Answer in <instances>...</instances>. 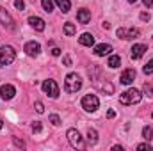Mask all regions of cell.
<instances>
[{"mask_svg":"<svg viewBox=\"0 0 153 151\" xmlns=\"http://www.w3.org/2000/svg\"><path fill=\"white\" fill-rule=\"evenodd\" d=\"M55 2H57V5H59V9L62 13H68L71 9V2L70 0H55Z\"/></svg>","mask_w":153,"mask_h":151,"instance_id":"obj_18","label":"cell"},{"mask_svg":"<svg viewBox=\"0 0 153 151\" xmlns=\"http://www.w3.org/2000/svg\"><path fill=\"white\" fill-rule=\"evenodd\" d=\"M14 94H16V89H14L11 84H4V85L0 87V96H2V100H11V98H14Z\"/></svg>","mask_w":153,"mask_h":151,"instance_id":"obj_9","label":"cell"},{"mask_svg":"<svg viewBox=\"0 0 153 151\" xmlns=\"http://www.w3.org/2000/svg\"><path fill=\"white\" fill-rule=\"evenodd\" d=\"M119 64H121V57H119V55H111V57H109V62H107L109 68L114 70V68H117Z\"/></svg>","mask_w":153,"mask_h":151,"instance_id":"obj_19","label":"cell"},{"mask_svg":"<svg viewBox=\"0 0 153 151\" xmlns=\"http://www.w3.org/2000/svg\"><path fill=\"white\" fill-rule=\"evenodd\" d=\"M62 62H64V66H71V57H70V55H64Z\"/></svg>","mask_w":153,"mask_h":151,"instance_id":"obj_30","label":"cell"},{"mask_svg":"<svg viewBox=\"0 0 153 151\" xmlns=\"http://www.w3.org/2000/svg\"><path fill=\"white\" fill-rule=\"evenodd\" d=\"M152 117H153V112H152Z\"/></svg>","mask_w":153,"mask_h":151,"instance_id":"obj_41","label":"cell"},{"mask_svg":"<svg viewBox=\"0 0 153 151\" xmlns=\"http://www.w3.org/2000/svg\"><path fill=\"white\" fill-rule=\"evenodd\" d=\"M150 18H152V16H150L148 13H141V20H143V21H150Z\"/></svg>","mask_w":153,"mask_h":151,"instance_id":"obj_31","label":"cell"},{"mask_svg":"<svg viewBox=\"0 0 153 151\" xmlns=\"http://www.w3.org/2000/svg\"><path fill=\"white\" fill-rule=\"evenodd\" d=\"M143 137L146 141H152L153 139V126H144L143 128Z\"/></svg>","mask_w":153,"mask_h":151,"instance_id":"obj_21","label":"cell"},{"mask_svg":"<svg viewBox=\"0 0 153 151\" xmlns=\"http://www.w3.org/2000/svg\"><path fill=\"white\" fill-rule=\"evenodd\" d=\"M102 25H103V29H111V23H107V21H103Z\"/></svg>","mask_w":153,"mask_h":151,"instance_id":"obj_37","label":"cell"},{"mask_svg":"<svg viewBox=\"0 0 153 151\" xmlns=\"http://www.w3.org/2000/svg\"><path fill=\"white\" fill-rule=\"evenodd\" d=\"M66 137H68V141H70V144H71L73 148L84 150V141H82L80 133L76 132L75 128H70V130H68V133H66Z\"/></svg>","mask_w":153,"mask_h":151,"instance_id":"obj_5","label":"cell"},{"mask_svg":"<svg viewBox=\"0 0 153 151\" xmlns=\"http://www.w3.org/2000/svg\"><path fill=\"white\" fill-rule=\"evenodd\" d=\"M0 23L5 27V29H9V30H14L16 29V25H14V20L11 18V14L0 5Z\"/></svg>","mask_w":153,"mask_h":151,"instance_id":"obj_8","label":"cell"},{"mask_svg":"<svg viewBox=\"0 0 153 151\" xmlns=\"http://www.w3.org/2000/svg\"><path fill=\"white\" fill-rule=\"evenodd\" d=\"M2 126H4V121H2V119H0V128H2Z\"/></svg>","mask_w":153,"mask_h":151,"instance_id":"obj_40","label":"cell"},{"mask_svg":"<svg viewBox=\"0 0 153 151\" xmlns=\"http://www.w3.org/2000/svg\"><path fill=\"white\" fill-rule=\"evenodd\" d=\"M14 5H16L18 11H23V9H25V2H23V0H14Z\"/></svg>","mask_w":153,"mask_h":151,"instance_id":"obj_28","label":"cell"},{"mask_svg":"<svg viewBox=\"0 0 153 151\" xmlns=\"http://www.w3.org/2000/svg\"><path fill=\"white\" fill-rule=\"evenodd\" d=\"M52 55H53V57H59V55H61V50H59V48H53V50H52Z\"/></svg>","mask_w":153,"mask_h":151,"instance_id":"obj_33","label":"cell"},{"mask_svg":"<svg viewBox=\"0 0 153 151\" xmlns=\"http://www.w3.org/2000/svg\"><path fill=\"white\" fill-rule=\"evenodd\" d=\"M34 107H36V112H38V114L45 112V107H43V103H41V101H36V105H34Z\"/></svg>","mask_w":153,"mask_h":151,"instance_id":"obj_29","label":"cell"},{"mask_svg":"<svg viewBox=\"0 0 153 151\" xmlns=\"http://www.w3.org/2000/svg\"><path fill=\"white\" fill-rule=\"evenodd\" d=\"M29 23H30V27L36 29L38 32H43V30H45V21H43L39 16H30V18H29Z\"/></svg>","mask_w":153,"mask_h":151,"instance_id":"obj_14","label":"cell"},{"mask_svg":"<svg viewBox=\"0 0 153 151\" xmlns=\"http://www.w3.org/2000/svg\"><path fill=\"white\" fill-rule=\"evenodd\" d=\"M16 59V52L13 46H0V66H7Z\"/></svg>","mask_w":153,"mask_h":151,"instance_id":"obj_3","label":"cell"},{"mask_svg":"<svg viewBox=\"0 0 153 151\" xmlns=\"http://www.w3.org/2000/svg\"><path fill=\"white\" fill-rule=\"evenodd\" d=\"M128 2H130V4H135V2H137V0H128Z\"/></svg>","mask_w":153,"mask_h":151,"instance_id":"obj_39","label":"cell"},{"mask_svg":"<svg viewBox=\"0 0 153 151\" xmlns=\"http://www.w3.org/2000/svg\"><path fill=\"white\" fill-rule=\"evenodd\" d=\"M64 34H66V36H73V34H75V25L70 23V21L64 23Z\"/></svg>","mask_w":153,"mask_h":151,"instance_id":"obj_22","label":"cell"},{"mask_svg":"<svg viewBox=\"0 0 153 151\" xmlns=\"http://www.w3.org/2000/svg\"><path fill=\"white\" fill-rule=\"evenodd\" d=\"M130 52H132V59L137 61V59H141V57L148 52V46H146V44H134Z\"/></svg>","mask_w":153,"mask_h":151,"instance_id":"obj_10","label":"cell"},{"mask_svg":"<svg viewBox=\"0 0 153 151\" xmlns=\"http://www.w3.org/2000/svg\"><path fill=\"white\" fill-rule=\"evenodd\" d=\"M80 87H82V78L76 73H70L66 76V80H64L66 93H76V91H80Z\"/></svg>","mask_w":153,"mask_h":151,"instance_id":"obj_2","label":"cell"},{"mask_svg":"<svg viewBox=\"0 0 153 151\" xmlns=\"http://www.w3.org/2000/svg\"><path fill=\"white\" fill-rule=\"evenodd\" d=\"M96 142H98V133H96V130L89 128V130H87V144H89V146H94Z\"/></svg>","mask_w":153,"mask_h":151,"instance_id":"obj_17","label":"cell"},{"mask_svg":"<svg viewBox=\"0 0 153 151\" xmlns=\"http://www.w3.org/2000/svg\"><path fill=\"white\" fill-rule=\"evenodd\" d=\"M41 87H43V91H45L50 98H57V96H59V85H57L55 80H45Z\"/></svg>","mask_w":153,"mask_h":151,"instance_id":"obj_6","label":"cell"},{"mask_svg":"<svg viewBox=\"0 0 153 151\" xmlns=\"http://www.w3.org/2000/svg\"><path fill=\"white\" fill-rule=\"evenodd\" d=\"M76 20H78V23L87 25V23L91 21V13H89L87 9H80V11L76 13Z\"/></svg>","mask_w":153,"mask_h":151,"instance_id":"obj_15","label":"cell"},{"mask_svg":"<svg viewBox=\"0 0 153 151\" xmlns=\"http://www.w3.org/2000/svg\"><path fill=\"white\" fill-rule=\"evenodd\" d=\"M25 52H27V55H30V57H38L39 52H41V46H39V43H36V41H29V43L25 44Z\"/></svg>","mask_w":153,"mask_h":151,"instance_id":"obj_11","label":"cell"},{"mask_svg":"<svg viewBox=\"0 0 153 151\" xmlns=\"http://www.w3.org/2000/svg\"><path fill=\"white\" fill-rule=\"evenodd\" d=\"M114 115H116V112H114V110H109V112H107V117H109V119H112Z\"/></svg>","mask_w":153,"mask_h":151,"instance_id":"obj_36","label":"cell"},{"mask_svg":"<svg viewBox=\"0 0 153 151\" xmlns=\"http://www.w3.org/2000/svg\"><path fill=\"white\" fill-rule=\"evenodd\" d=\"M111 52H112V46L107 44V43H102V44L94 46V55H98V57H105V55H109Z\"/></svg>","mask_w":153,"mask_h":151,"instance_id":"obj_12","label":"cell"},{"mask_svg":"<svg viewBox=\"0 0 153 151\" xmlns=\"http://www.w3.org/2000/svg\"><path fill=\"white\" fill-rule=\"evenodd\" d=\"M139 34H141L139 29H123V27H119L116 30V36L121 39H135L139 38Z\"/></svg>","mask_w":153,"mask_h":151,"instance_id":"obj_7","label":"cell"},{"mask_svg":"<svg viewBox=\"0 0 153 151\" xmlns=\"http://www.w3.org/2000/svg\"><path fill=\"white\" fill-rule=\"evenodd\" d=\"M143 2H144V5H146V7H152V5H153V0H143Z\"/></svg>","mask_w":153,"mask_h":151,"instance_id":"obj_35","label":"cell"},{"mask_svg":"<svg viewBox=\"0 0 153 151\" xmlns=\"http://www.w3.org/2000/svg\"><path fill=\"white\" fill-rule=\"evenodd\" d=\"M143 71H144L146 75H152V73H153V59L146 64V66H144V68H143Z\"/></svg>","mask_w":153,"mask_h":151,"instance_id":"obj_26","label":"cell"},{"mask_svg":"<svg viewBox=\"0 0 153 151\" xmlns=\"http://www.w3.org/2000/svg\"><path fill=\"white\" fill-rule=\"evenodd\" d=\"M41 5H43V9L46 13H52L53 11V2L52 0H41Z\"/></svg>","mask_w":153,"mask_h":151,"instance_id":"obj_23","label":"cell"},{"mask_svg":"<svg viewBox=\"0 0 153 151\" xmlns=\"http://www.w3.org/2000/svg\"><path fill=\"white\" fill-rule=\"evenodd\" d=\"M100 107V100L96 94H85L82 98V109L87 110V112H94L96 109Z\"/></svg>","mask_w":153,"mask_h":151,"instance_id":"obj_4","label":"cell"},{"mask_svg":"<svg viewBox=\"0 0 153 151\" xmlns=\"http://www.w3.org/2000/svg\"><path fill=\"white\" fill-rule=\"evenodd\" d=\"M137 150H148V151H152V146H150V144H139V146H137Z\"/></svg>","mask_w":153,"mask_h":151,"instance_id":"obj_32","label":"cell"},{"mask_svg":"<svg viewBox=\"0 0 153 151\" xmlns=\"http://www.w3.org/2000/svg\"><path fill=\"white\" fill-rule=\"evenodd\" d=\"M96 85H98L102 91H105L107 94H112V93H114V85H112V84H109V82H105V84H96Z\"/></svg>","mask_w":153,"mask_h":151,"instance_id":"obj_20","label":"cell"},{"mask_svg":"<svg viewBox=\"0 0 153 151\" xmlns=\"http://www.w3.org/2000/svg\"><path fill=\"white\" fill-rule=\"evenodd\" d=\"M41 130H43L41 123H39V121H34V123H32V132H34V133H39Z\"/></svg>","mask_w":153,"mask_h":151,"instance_id":"obj_27","label":"cell"},{"mask_svg":"<svg viewBox=\"0 0 153 151\" xmlns=\"http://www.w3.org/2000/svg\"><path fill=\"white\" fill-rule=\"evenodd\" d=\"M112 150H114V151H123V148H121V146H114Z\"/></svg>","mask_w":153,"mask_h":151,"instance_id":"obj_38","label":"cell"},{"mask_svg":"<svg viewBox=\"0 0 153 151\" xmlns=\"http://www.w3.org/2000/svg\"><path fill=\"white\" fill-rule=\"evenodd\" d=\"M78 43L80 44H84V46H93L94 44V38H93V34H82L80 38H78Z\"/></svg>","mask_w":153,"mask_h":151,"instance_id":"obj_16","label":"cell"},{"mask_svg":"<svg viewBox=\"0 0 153 151\" xmlns=\"http://www.w3.org/2000/svg\"><path fill=\"white\" fill-rule=\"evenodd\" d=\"M14 144H16V146H20V148H25V144H23L22 141H18V139H14Z\"/></svg>","mask_w":153,"mask_h":151,"instance_id":"obj_34","label":"cell"},{"mask_svg":"<svg viewBox=\"0 0 153 151\" xmlns=\"http://www.w3.org/2000/svg\"><path fill=\"white\" fill-rule=\"evenodd\" d=\"M134 78H135V70H125L123 73H121V84H125V85H130L132 82H134Z\"/></svg>","mask_w":153,"mask_h":151,"instance_id":"obj_13","label":"cell"},{"mask_svg":"<svg viewBox=\"0 0 153 151\" xmlns=\"http://www.w3.org/2000/svg\"><path fill=\"white\" fill-rule=\"evenodd\" d=\"M48 119H50V123H52L53 126H59V124H61V117H59L57 114H52V115H50Z\"/></svg>","mask_w":153,"mask_h":151,"instance_id":"obj_24","label":"cell"},{"mask_svg":"<svg viewBox=\"0 0 153 151\" xmlns=\"http://www.w3.org/2000/svg\"><path fill=\"white\" fill-rule=\"evenodd\" d=\"M144 93H146V96H150V98H153V85L152 84H144Z\"/></svg>","mask_w":153,"mask_h":151,"instance_id":"obj_25","label":"cell"},{"mask_svg":"<svg viewBox=\"0 0 153 151\" xmlns=\"http://www.w3.org/2000/svg\"><path fill=\"white\" fill-rule=\"evenodd\" d=\"M141 98H143L141 91H137V89H128V91H125V93L119 96V103H123V105H134V103H139Z\"/></svg>","mask_w":153,"mask_h":151,"instance_id":"obj_1","label":"cell"}]
</instances>
